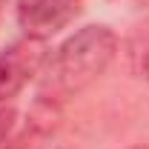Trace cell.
Returning <instances> with one entry per match:
<instances>
[{"mask_svg":"<svg viewBox=\"0 0 149 149\" xmlns=\"http://www.w3.org/2000/svg\"><path fill=\"white\" fill-rule=\"evenodd\" d=\"M132 149H149V146H132Z\"/></svg>","mask_w":149,"mask_h":149,"instance_id":"cell-6","label":"cell"},{"mask_svg":"<svg viewBox=\"0 0 149 149\" xmlns=\"http://www.w3.org/2000/svg\"><path fill=\"white\" fill-rule=\"evenodd\" d=\"M46 57H49L46 40L35 37H23L0 52V109L12 97H17L35 74H40Z\"/></svg>","mask_w":149,"mask_h":149,"instance_id":"cell-2","label":"cell"},{"mask_svg":"<svg viewBox=\"0 0 149 149\" xmlns=\"http://www.w3.org/2000/svg\"><path fill=\"white\" fill-rule=\"evenodd\" d=\"M15 126V109H9V106H3L0 109V143L9 138V132Z\"/></svg>","mask_w":149,"mask_h":149,"instance_id":"cell-5","label":"cell"},{"mask_svg":"<svg viewBox=\"0 0 149 149\" xmlns=\"http://www.w3.org/2000/svg\"><path fill=\"white\" fill-rule=\"evenodd\" d=\"M118 52V35L103 23H92L69 35L40 69V100L63 103L92 86L109 69Z\"/></svg>","mask_w":149,"mask_h":149,"instance_id":"cell-1","label":"cell"},{"mask_svg":"<svg viewBox=\"0 0 149 149\" xmlns=\"http://www.w3.org/2000/svg\"><path fill=\"white\" fill-rule=\"evenodd\" d=\"M15 15L26 37L46 40L74 23L80 15V0H17Z\"/></svg>","mask_w":149,"mask_h":149,"instance_id":"cell-3","label":"cell"},{"mask_svg":"<svg viewBox=\"0 0 149 149\" xmlns=\"http://www.w3.org/2000/svg\"><path fill=\"white\" fill-rule=\"evenodd\" d=\"M132 66H135L138 77L149 86V29H141L132 43Z\"/></svg>","mask_w":149,"mask_h":149,"instance_id":"cell-4","label":"cell"}]
</instances>
